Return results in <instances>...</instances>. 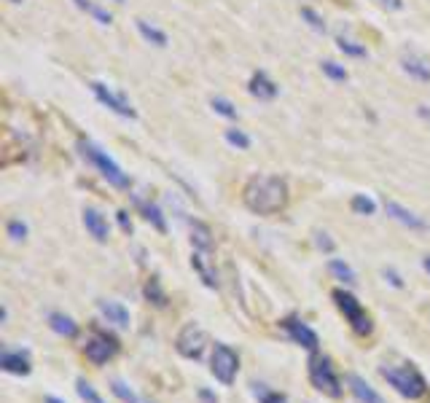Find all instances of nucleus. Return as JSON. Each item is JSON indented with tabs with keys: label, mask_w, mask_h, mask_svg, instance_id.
<instances>
[{
	"label": "nucleus",
	"mask_w": 430,
	"mask_h": 403,
	"mask_svg": "<svg viewBox=\"0 0 430 403\" xmlns=\"http://www.w3.org/2000/svg\"><path fill=\"white\" fill-rule=\"evenodd\" d=\"M0 369L8 373H16V376H27V373L32 371L30 358H27V352H22V350H6V352L0 355Z\"/></svg>",
	"instance_id": "12"
},
{
	"label": "nucleus",
	"mask_w": 430,
	"mask_h": 403,
	"mask_svg": "<svg viewBox=\"0 0 430 403\" xmlns=\"http://www.w3.org/2000/svg\"><path fill=\"white\" fill-rule=\"evenodd\" d=\"M309 382L318 392L328 395V398H341V392H344L337 369H334L328 355H312L309 358Z\"/></svg>",
	"instance_id": "4"
},
{
	"label": "nucleus",
	"mask_w": 430,
	"mask_h": 403,
	"mask_svg": "<svg viewBox=\"0 0 430 403\" xmlns=\"http://www.w3.org/2000/svg\"><path fill=\"white\" fill-rule=\"evenodd\" d=\"M210 105H213V110L218 116H223V119H237V108H234L226 97H213Z\"/></svg>",
	"instance_id": "33"
},
{
	"label": "nucleus",
	"mask_w": 430,
	"mask_h": 403,
	"mask_svg": "<svg viewBox=\"0 0 430 403\" xmlns=\"http://www.w3.org/2000/svg\"><path fill=\"white\" fill-rule=\"evenodd\" d=\"M384 379H387V385L396 390L398 395L403 398H409V401H417V398H422L425 395V390H428V382H425V376L417 371L415 366H382L379 369Z\"/></svg>",
	"instance_id": "2"
},
{
	"label": "nucleus",
	"mask_w": 430,
	"mask_h": 403,
	"mask_svg": "<svg viewBox=\"0 0 430 403\" xmlns=\"http://www.w3.org/2000/svg\"><path fill=\"white\" fill-rule=\"evenodd\" d=\"M200 398H202L204 403H218V398H215L210 390H200Z\"/></svg>",
	"instance_id": "40"
},
{
	"label": "nucleus",
	"mask_w": 430,
	"mask_h": 403,
	"mask_svg": "<svg viewBox=\"0 0 430 403\" xmlns=\"http://www.w3.org/2000/svg\"><path fill=\"white\" fill-rule=\"evenodd\" d=\"M84 226H86V231H89L97 242H107V237H110V229H107L105 215H103L97 207L84 210Z\"/></svg>",
	"instance_id": "13"
},
{
	"label": "nucleus",
	"mask_w": 430,
	"mask_h": 403,
	"mask_svg": "<svg viewBox=\"0 0 430 403\" xmlns=\"http://www.w3.org/2000/svg\"><path fill=\"white\" fill-rule=\"evenodd\" d=\"M277 91H280V89H277V84L266 73H261V70L250 78V94H253V97H259V100H263V103L275 100Z\"/></svg>",
	"instance_id": "15"
},
{
	"label": "nucleus",
	"mask_w": 430,
	"mask_h": 403,
	"mask_svg": "<svg viewBox=\"0 0 430 403\" xmlns=\"http://www.w3.org/2000/svg\"><path fill=\"white\" fill-rule=\"evenodd\" d=\"M119 226H122L124 231H126V234H129V231H132V221H129V218H126V212H119Z\"/></svg>",
	"instance_id": "39"
},
{
	"label": "nucleus",
	"mask_w": 430,
	"mask_h": 403,
	"mask_svg": "<svg viewBox=\"0 0 430 403\" xmlns=\"http://www.w3.org/2000/svg\"><path fill=\"white\" fill-rule=\"evenodd\" d=\"M282 328L288 331V336H291L296 344H301V347L309 350V352H318L320 339H318V333L309 328L307 323H301V320H296V317H288V320H282Z\"/></svg>",
	"instance_id": "10"
},
{
	"label": "nucleus",
	"mask_w": 430,
	"mask_h": 403,
	"mask_svg": "<svg viewBox=\"0 0 430 403\" xmlns=\"http://www.w3.org/2000/svg\"><path fill=\"white\" fill-rule=\"evenodd\" d=\"M100 312L116 328H129V309L119 301H100Z\"/></svg>",
	"instance_id": "16"
},
{
	"label": "nucleus",
	"mask_w": 430,
	"mask_h": 403,
	"mask_svg": "<svg viewBox=\"0 0 430 403\" xmlns=\"http://www.w3.org/2000/svg\"><path fill=\"white\" fill-rule=\"evenodd\" d=\"M382 8H387V11H400L403 8V0H377Z\"/></svg>",
	"instance_id": "37"
},
{
	"label": "nucleus",
	"mask_w": 430,
	"mask_h": 403,
	"mask_svg": "<svg viewBox=\"0 0 430 403\" xmlns=\"http://www.w3.org/2000/svg\"><path fill=\"white\" fill-rule=\"evenodd\" d=\"M191 245H194L200 253H210V250H213V234H210V229L202 224V221H194V224H191Z\"/></svg>",
	"instance_id": "20"
},
{
	"label": "nucleus",
	"mask_w": 430,
	"mask_h": 403,
	"mask_svg": "<svg viewBox=\"0 0 430 403\" xmlns=\"http://www.w3.org/2000/svg\"><path fill=\"white\" fill-rule=\"evenodd\" d=\"M242 202L256 215H277L288 205V186L275 175H253L242 188Z\"/></svg>",
	"instance_id": "1"
},
{
	"label": "nucleus",
	"mask_w": 430,
	"mask_h": 403,
	"mask_svg": "<svg viewBox=\"0 0 430 403\" xmlns=\"http://www.w3.org/2000/svg\"><path fill=\"white\" fill-rule=\"evenodd\" d=\"M191 269L200 274V280L207 285V288H218V274H215V269L207 264V258H204L200 250L191 255Z\"/></svg>",
	"instance_id": "19"
},
{
	"label": "nucleus",
	"mask_w": 430,
	"mask_h": 403,
	"mask_svg": "<svg viewBox=\"0 0 430 403\" xmlns=\"http://www.w3.org/2000/svg\"><path fill=\"white\" fill-rule=\"evenodd\" d=\"M110 390H113V395L124 403H151V401H145L143 395H138L129 385H124L122 379H113V382H110Z\"/></svg>",
	"instance_id": "25"
},
{
	"label": "nucleus",
	"mask_w": 430,
	"mask_h": 403,
	"mask_svg": "<svg viewBox=\"0 0 430 403\" xmlns=\"http://www.w3.org/2000/svg\"><path fill=\"white\" fill-rule=\"evenodd\" d=\"M135 27L138 32L143 35V41H148V44L159 46V49H164L167 46V32L162 30V27H156L154 22H148V19H135Z\"/></svg>",
	"instance_id": "18"
},
{
	"label": "nucleus",
	"mask_w": 430,
	"mask_h": 403,
	"mask_svg": "<svg viewBox=\"0 0 430 403\" xmlns=\"http://www.w3.org/2000/svg\"><path fill=\"white\" fill-rule=\"evenodd\" d=\"M301 19H307V25L312 27V30L318 32H325V22H322V16L315 11V8H309V6H304L301 8Z\"/></svg>",
	"instance_id": "34"
},
{
	"label": "nucleus",
	"mask_w": 430,
	"mask_h": 403,
	"mask_svg": "<svg viewBox=\"0 0 430 403\" xmlns=\"http://www.w3.org/2000/svg\"><path fill=\"white\" fill-rule=\"evenodd\" d=\"M223 137H226V143H229L231 148H237V151H247L250 146H253V137H250L245 129H237V127L226 129Z\"/></svg>",
	"instance_id": "27"
},
{
	"label": "nucleus",
	"mask_w": 430,
	"mask_h": 403,
	"mask_svg": "<svg viewBox=\"0 0 430 403\" xmlns=\"http://www.w3.org/2000/svg\"><path fill=\"white\" fill-rule=\"evenodd\" d=\"M8 237L14 239V242H19V239L27 237V226L22 224L19 218H14V221H8Z\"/></svg>",
	"instance_id": "35"
},
{
	"label": "nucleus",
	"mask_w": 430,
	"mask_h": 403,
	"mask_svg": "<svg viewBox=\"0 0 430 403\" xmlns=\"http://www.w3.org/2000/svg\"><path fill=\"white\" fill-rule=\"evenodd\" d=\"M73 3H76V6L81 8V11H84V14L94 16L100 25H110V22H113V14H110L107 8H103V6H97L94 0H73Z\"/></svg>",
	"instance_id": "24"
},
{
	"label": "nucleus",
	"mask_w": 430,
	"mask_h": 403,
	"mask_svg": "<svg viewBox=\"0 0 430 403\" xmlns=\"http://www.w3.org/2000/svg\"><path fill=\"white\" fill-rule=\"evenodd\" d=\"M328 271L337 277V280H341V283H347V285H355L358 280H355V271L350 264H344L341 258H331L328 261Z\"/></svg>",
	"instance_id": "26"
},
{
	"label": "nucleus",
	"mask_w": 430,
	"mask_h": 403,
	"mask_svg": "<svg viewBox=\"0 0 430 403\" xmlns=\"http://www.w3.org/2000/svg\"><path fill=\"white\" fill-rule=\"evenodd\" d=\"M320 70L328 75L331 81H337V84H344V81L350 78L347 68H344V65H339V62H334V60H322L320 62Z\"/></svg>",
	"instance_id": "28"
},
{
	"label": "nucleus",
	"mask_w": 430,
	"mask_h": 403,
	"mask_svg": "<svg viewBox=\"0 0 430 403\" xmlns=\"http://www.w3.org/2000/svg\"><path fill=\"white\" fill-rule=\"evenodd\" d=\"M92 91H94V97L105 105V108H110L113 113H119L124 119H135V116H138V110H135L132 103L126 100V94L116 91L113 87H107L103 81H92Z\"/></svg>",
	"instance_id": "9"
},
{
	"label": "nucleus",
	"mask_w": 430,
	"mask_h": 403,
	"mask_svg": "<svg viewBox=\"0 0 430 403\" xmlns=\"http://www.w3.org/2000/svg\"><path fill=\"white\" fill-rule=\"evenodd\" d=\"M315 242H318V248H320V250H325V253H331V250H334V242H331V239H328V234H322V231H318V234H315Z\"/></svg>",
	"instance_id": "36"
},
{
	"label": "nucleus",
	"mask_w": 430,
	"mask_h": 403,
	"mask_svg": "<svg viewBox=\"0 0 430 403\" xmlns=\"http://www.w3.org/2000/svg\"><path fill=\"white\" fill-rule=\"evenodd\" d=\"M422 267H425V271L430 274V255H425V258H422Z\"/></svg>",
	"instance_id": "41"
},
{
	"label": "nucleus",
	"mask_w": 430,
	"mask_h": 403,
	"mask_svg": "<svg viewBox=\"0 0 430 403\" xmlns=\"http://www.w3.org/2000/svg\"><path fill=\"white\" fill-rule=\"evenodd\" d=\"M400 68H403V73H409L412 78H417V81L430 84V65L422 60V57H417V54H403V57H400Z\"/></svg>",
	"instance_id": "17"
},
{
	"label": "nucleus",
	"mask_w": 430,
	"mask_h": 403,
	"mask_svg": "<svg viewBox=\"0 0 430 403\" xmlns=\"http://www.w3.org/2000/svg\"><path fill=\"white\" fill-rule=\"evenodd\" d=\"M204 344H207V333L197 326V323H185L178 339H175V350L188 360H200L204 352Z\"/></svg>",
	"instance_id": "8"
},
{
	"label": "nucleus",
	"mask_w": 430,
	"mask_h": 403,
	"mask_svg": "<svg viewBox=\"0 0 430 403\" xmlns=\"http://www.w3.org/2000/svg\"><path fill=\"white\" fill-rule=\"evenodd\" d=\"M253 395L259 398V403H288V398L277 390H269L266 385H253Z\"/></svg>",
	"instance_id": "30"
},
{
	"label": "nucleus",
	"mask_w": 430,
	"mask_h": 403,
	"mask_svg": "<svg viewBox=\"0 0 430 403\" xmlns=\"http://www.w3.org/2000/svg\"><path fill=\"white\" fill-rule=\"evenodd\" d=\"M347 382H350V390H353V395L358 398V403H384L382 395L371 388V385L363 379V376H360V373H350V376H347Z\"/></svg>",
	"instance_id": "14"
},
{
	"label": "nucleus",
	"mask_w": 430,
	"mask_h": 403,
	"mask_svg": "<svg viewBox=\"0 0 430 403\" xmlns=\"http://www.w3.org/2000/svg\"><path fill=\"white\" fill-rule=\"evenodd\" d=\"M48 326H51L54 333H60V336H65V339H73V336L78 333V326L73 323V317H67V314H62V312L48 314Z\"/></svg>",
	"instance_id": "21"
},
{
	"label": "nucleus",
	"mask_w": 430,
	"mask_h": 403,
	"mask_svg": "<svg viewBox=\"0 0 430 403\" xmlns=\"http://www.w3.org/2000/svg\"><path fill=\"white\" fill-rule=\"evenodd\" d=\"M350 207H353L358 215H374V212H377V202L366 194H355L353 202H350Z\"/></svg>",
	"instance_id": "31"
},
{
	"label": "nucleus",
	"mask_w": 430,
	"mask_h": 403,
	"mask_svg": "<svg viewBox=\"0 0 430 403\" xmlns=\"http://www.w3.org/2000/svg\"><path fill=\"white\" fill-rule=\"evenodd\" d=\"M384 210H387V215H390L393 221H398L400 226H409V229H415V231H425V229H428L425 218H419L417 212L406 210L403 205L393 202V199H387V202H384Z\"/></svg>",
	"instance_id": "11"
},
{
	"label": "nucleus",
	"mask_w": 430,
	"mask_h": 403,
	"mask_svg": "<svg viewBox=\"0 0 430 403\" xmlns=\"http://www.w3.org/2000/svg\"><path fill=\"white\" fill-rule=\"evenodd\" d=\"M84 352H86L89 363H94V366H105L107 360L116 358L119 342H116L110 333H105V331H92V336L86 339V344H84Z\"/></svg>",
	"instance_id": "7"
},
{
	"label": "nucleus",
	"mask_w": 430,
	"mask_h": 403,
	"mask_svg": "<svg viewBox=\"0 0 430 403\" xmlns=\"http://www.w3.org/2000/svg\"><path fill=\"white\" fill-rule=\"evenodd\" d=\"M76 390H78V395H81V401L84 403H105L103 401V395H100V392H97L86 379H78Z\"/></svg>",
	"instance_id": "32"
},
{
	"label": "nucleus",
	"mask_w": 430,
	"mask_h": 403,
	"mask_svg": "<svg viewBox=\"0 0 430 403\" xmlns=\"http://www.w3.org/2000/svg\"><path fill=\"white\" fill-rule=\"evenodd\" d=\"M46 403H65V401H60V398H54V395H46Z\"/></svg>",
	"instance_id": "42"
},
{
	"label": "nucleus",
	"mask_w": 430,
	"mask_h": 403,
	"mask_svg": "<svg viewBox=\"0 0 430 403\" xmlns=\"http://www.w3.org/2000/svg\"><path fill=\"white\" fill-rule=\"evenodd\" d=\"M334 301H337L339 312L347 317L350 328H353L358 336H369L371 331H374V323H371L369 312L363 309V304L355 299L353 293H347V290L337 288V290H334Z\"/></svg>",
	"instance_id": "5"
},
{
	"label": "nucleus",
	"mask_w": 430,
	"mask_h": 403,
	"mask_svg": "<svg viewBox=\"0 0 430 403\" xmlns=\"http://www.w3.org/2000/svg\"><path fill=\"white\" fill-rule=\"evenodd\" d=\"M145 299L154 301L156 307H167V293L162 290V283H159L156 277H151V280L145 283Z\"/></svg>",
	"instance_id": "29"
},
{
	"label": "nucleus",
	"mask_w": 430,
	"mask_h": 403,
	"mask_svg": "<svg viewBox=\"0 0 430 403\" xmlns=\"http://www.w3.org/2000/svg\"><path fill=\"white\" fill-rule=\"evenodd\" d=\"M116 3H124V0H116Z\"/></svg>",
	"instance_id": "43"
},
{
	"label": "nucleus",
	"mask_w": 430,
	"mask_h": 403,
	"mask_svg": "<svg viewBox=\"0 0 430 403\" xmlns=\"http://www.w3.org/2000/svg\"><path fill=\"white\" fill-rule=\"evenodd\" d=\"M237 371H240V355L231 350L229 344H215L213 358H210V373L221 385L229 388L231 382H234V376H237Z\"/></svg>",
	"instance_id": "6"
},
{
	"label": "nucleus",
	"mask_w": 430,
	"mask_h": 403,
	"mask_svg": "<svg viewBox=\"0 0 430 403\" xmlns=\"http://www.w3.org/2000/svg\"><path fill=\"white\" fill-rule=\"evenodd\" d=\"M337 49L341 54H347V57H355V60L369 57V49L360 44V41L350 38V35H337Z\"/></svg>",
	"instance_id": "22"
},
{
	"label": "nucleus",
	"mask_w": 430,
	"mask_h": 403,
	"mask_svg": "<svg viewBox=\"0 0 430 403\" xmlns=\"http://www.w3.org/2000/svg\"><path fill=\"white\" fill-rule=\"evenodd\" d=\"M78 151H81V156H84L89 165L100 169V175H103L110 186H116V188H129V175H126L122 167L116 165L100 146H94L89 140H78Z\"/></svg>",
	"instance_id": "3"
},
{
	"label": "nucleus",
	"mask_w": 430,
	"mask_h": 403,
	"mask_svg": "<svg viewBox=\"0 0 430 403\" xmlns=\"http://www.w3.org/2000/svg\"><path fill=\"white\" fill-rule=\"evenodd\" d=\"M138 202V207L143 210V215H145V221H151V224L159 229V231H167V221H164V212L156 207L154 202H145V199H135Z\"/></svg>",
	"instance_id": "23"
},
{
	"label": "nucleus",
	"mask_w": 430,
	"mask_h": 403,
	"mask_svg": "<svg viewBox=\"0 0 430 403\" xmlns=\"http://www.w3.org/2000/svg\"><path fill=\"white\" fill-rule=\"evenodd\" d=\"M382 274H384V280H390V285H396V288H403V280H400V277L396 274V271H393V269H384Z\"/></svg>",
	"instance_id": "38"
}]
</instances>
